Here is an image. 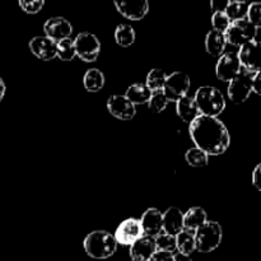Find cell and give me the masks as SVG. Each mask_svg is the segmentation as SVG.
<instances>
[{
  "label": "cell",
  "mask_w": 261,
  "mask_h": 261,
  "mask_svg": "<svg viewBox=\"0 0 261 261\" xmlns=\"http://www.w3.org/2000/svg\"><path fill=\"white\" fill-rule=\"evenodd\" d=\"M189 134L195 147L208 155L223 154L231 143L228 129L218 117L199 115L189 124Z\"/></svg>",
  "instance_id": "1"
},
{
  "label": "cell",
  "mask_w": 261,
  "mask_h": 261,
  "mask_svg": "<svg viewBox=\"0 0 261 261\" xmlns=\"http://www.w3.org/2000/svg\"><path fill=\"white\" fill-rule=\"evenodd\" d=\"M117 242L115 236L103 229H97L87 234L83 241L84 251L92 259L105 260L111 257L117 250Z\"/></svg>",
  "instance_id": "2"
},
{
  "label": "cell",
  "mask_w": 261,
  "mask_h": 261,
  "mask_svg": "<svg viewBox=\"0 0 261 261\" xmlns=\"http://www.w3.org/2000/svg\"><path fill=\"white\" fill-rule=\"evenodd\" d=\"M200 115L218 117L226 109V99L223 93L217 87L203 86L194 96Z\"/></svg>",
  "instance_id": "3"
},
{
  "label": "cell",
  "mask_w": 261,
  "mask_h": 261,
  "mask_svg": "<svg viewBox=\"0 0 261 261\" xmlns=\"http://www.w3.org/2000/svg\"><path fill=\"white\" fill-rule=\"evenodd\" d=\"M223 231L218 222L206 221L200 228L195 231L196 250L204 254L214 251L221 245Z\"/></svg>",
  "instance_id": "4"
},
{
  "label": "cell",
  "mask_w": 261,
  "mask_h": 261,
  "mask_svg": "<svg viewBox=\"0 0 261 261\" xmlns=\"http://www.w3.org/2000/svg\"><path fill=\"white\" fill-rule=\"evenodd\" d=\"M256 35L257 28L247 18L231 22L229 27L224 32L227 43L239 46V47L254 41L256 38Z\"/></svg>",
  "instance_id": "5"
},
{
  "label": "cell",
  "mask_w": 261,
  "mask_h": 261,
  "mask_svg": "<svg viewBox=\"0 0 261 261\" xmlns=\"http://www.w3.org/2000/svg\"><path fill=\"white\" fill-rule=\"evenodd\" d=\"M75 54L81 60L86 63H93L101 53V42L96 35L89 32H82L74 38Z\"/></svg>",
  "instance_id": "6"
},
{
  "label": "cell",
  "mask_w": 261,
  "mask_h": 261,
  "mask_svg": "<svg viewBox=\"0 0 261 261\" xmlns=\"http://www.w3.org/2000/svg\"><path fill=\"white\" fill-rule=\"evenodd\" d=\"M252 75L245 69H242L228 84V98L233 103H244L247 101L252 92Z\"/></svg>",
  "instance_id": "7"
},
{
  "label": "cell",
  "mask_w": 261,
  "mask_h": 261,
  "mask_svg": "<svg viewBox=\"0 0 261 261\" xmlns=\"http://www.w3.org/2000/svg\"><path fill=\"white\" fill-rule=\"evenodd\" d=\"M190 76L182 71H173L170 75H167L165 87H163V93L167 97L168 101H177L181 97L186 96L190 89Z\"/></svg>",
  "instance_id": "8"
},
{
  "label": "cell",
  "mask_w": 261,
  "mask_h": 261,
  "mask_svg": "<svg viewBox=\"0 0 261 261\" xmlns=\"http://www.w3.org/2000/svg\"><path fill=\"white\" fill-rule=\"evenodd\" d=\"M237 55L242 69L251 74L261 71V41L254 40L241 46Z\"/></svg>",
  "instance_id": "9"
},
{
  "label": "cell",
  "mask_w": 261,
  "mask_h": 261,
  "mask_svg": "<svg viewBox=\"0 0 261 261\" xmlns=\"http://www.w3.org/2000/svg\"><path fill=\"white\" fill-rule=\"evenodd\" d=\"M114 236L117 244L122 245V246H132L137 240H139L144 234H143V228L139 219L127 218L120 223Z\"/></svg>",
  "instance_id": "10"
},
{
  "label": "cell",
  "mask_w": 261,
  "mask_h": 261,
  "mask_svg": "<svg viewBox=\"0 0 261 261\" xmlns=\"http://www.w3.org/2000/svg\"><path fill=\"white\" fill-rule=\"evenodd\" d=\"M241 70V63L236 53H226L219 56L216 65V74L219 81L231 82Z\"/></svg>",
  "instance_id": "11"
},
{
  "label": "cell",
  "mask_w": 261,
  "mask_h": 261,
  "mask_svg": "<svg viewBox=\"0 0 261 261\" xmlns=\"http://www.w3.org/2000/svg\"><path fill=\"white\" fill-rule=\"evenodd\" d=\"M115 8L122 17L130 20H140L149 12L148 0H114Z\"/></svg>",
  "instance_id": "12"
},
{
  "label": "cell",
  "mask_w": 261,
  "mask_h": 261,
  "mask_svg": "<svg viewBox=\"0 0 261 261\" xmlns=\"http://www.w3.org/2000/svg\"><path fill=\"white\" fill-rule=\"evenodd\" d=\"M107 110L114 117L119 120H132L134 119L137 110L135 105H133L126 96L121 94H114L107 99Z\"/></svg>",
  "instance_id": "13"
},
{
  "label": "cell",
  "mask_w": 261,
  "mask_h": 261,
  "mask_svg": "<svg viewBox=\"0 0 261 261\" xmlns=\"http://www.w3.org/2000/svg\"><path fill=\"white\" fill-rule=\"evenodd\" d=\"M43 32L46 37L59 42L64 38L70 37L73 32V25L64 17H51L43 24Z\"/></svg>",
  "instance_id": "14"
},
{
  "label": "cell",
  "mask_w": 261,
  "mask_h": 261,
  "mask_svg": "<svg viewBox=\"0 0 261 261\" xmlns=\"http://www.w3.org/2000/svg\"><path fill=\"white\" fill-rule=\"evenodd\" d=\"M30 50L40 60L50 61L56 58V42L46 36H36L28 43Z\"/></svg>",
  "instance_id": "15"
},
{
  "label": "cell",
  "mask_w": 261,
  "mask_h": 261,
  "mask_svg": "<svg viewBox=\"0 0 261 261\" xmlns=\"http://www.w3.org/2000/svg\"><path fill=\"white\" fill-rule=\"evenodd\" d=\"M140 224L144 236L157 237L163 232V213L157 208L147 209L140 218Z\"/></svg>",
  "instance_id": "16"
},
{
  "label": "cell",
  "mask_w": 261,
  "mask_h": 261,
  "mask_svg": "<svg viewBox=\"0 0 261 261\" xmlns=\"http://www.w3.org/2000/svg\"><path fill=\"white\" fill-rule=\"evenodd\" d=\"M157 251L155 239L150 236H142L130 246L129 255L133 261H148Z\"/></svg>",
  "instance_id": "17"
},
{
  "label": "cell",
  "mask_w": 261,
  "mask_h": 261,
  "mask_svg": "<svg viewBox=\"0 0 261 261\" xmlns=\"http://www.w3.org/2000/svg\"><path fill=\"white\" fill-rule=\"evenodd\" d=\"M184 229V213L181 209L171 206L163 213V232L177 236Z\"/></svg>",
  "instance_id": "18"
},
{
  "label": "cell",
  "mask_w": 261,
  "mask_h": 261,
  "mask_svg": "<svg viewBox=\"0 0 261 261\" xmlns=\"http://www.w3.org/2000/svg\"><path fill=\"white\" fill-rule=\"evenodd\" d=\"M176 111H177L178 117L182 121L189 122V124L200 115L195 99H194V97L189 96V94L181 97L180 99L176 101Z\"/></svg>",
  "instance_id": "19"
},
{
  "label": "cell",
  "mask_w": 261,
  "mask_h": 261,
  "mask_svg": "<svg viewBox=\"0 0 261 261\" xmlns=\"http://www.w3.org/2000/svg\"><path fill=\"white\" fill-rule=\"evenodd\" d=\"M227 41L226 36L223 32L212 30L209 31L205 37V50L206 53L211 54L212 56H221L223 55L226 50Z\"/></svg>",
  "instance_id": "20"
},
{
  "label": "cell",
  "mask_w": 261,
  "mask_h": 261,
  "mask_svg": "<svg viewBox=\"0 0 261 261\" xmlns=\"http://www.w3.org/2000/svg\"><path fill=\"white\" fill-rule=\"evenodd\" d=\"M208 221L206 212L201 206H193L184 213V228L195 232Z\"/></svg>",
  "instance_id": "21"
},
{
  "label": "cell",
  "mask_w": 261,
  "mask_h": 261,
  "mask_svg": "<svg viewBox=\"0 0 261 261\" xmlns=\"http://www.w3.org/2000/svg\"><path fill=\"white\" fill-rule=\"evenodd\" d=\"M125 96H126V98L129 99L133 105L137 106V105L148 103L150 97H152V91H150L145 84L135 83L132 84V86L126 89Z\"/></svg>",
  "instance_id": "22"
},
{
  "label": "cell",
  "mask_w": 261,
  "mask_h": 261,
  "mask_svg": "<svg viewBox=\"0 0 261 261\" xmlns=\"http://www.w3.org/2000/svg\"><path fill=\"white\" fill-rule=\"evenodd\" d=\"M84 88L88 92L96 93L99 92L105 86V75L99 69H88L83 76Z\"/></svg>",
  "instance_id": "23"
},
{
  "label": "cell",
  "mask_w": 261,
  "mask_h": 261,
  "mask_svg": "<svg viewBox=\"0 0 261 261\" xmlns=\"http://www.w3.org/2000/svg\"><path fill=\"white\" fill-rule=\"evenodd\" d=\"M176 245H177L178 252L185 255H191L196 250L195 232L184 228L182 231L176 236Z\"/></svg>",
  "instance_id": "24"
},
{
  "label": "cell",
  "mask_w": 261,
  "mask_h": 261,
  "mask_svg": "<svg viewBox=\"0 0 261 261\" xmlns=\"http://www.w3.org/2000/svg\"><path fill=\"white\" fill-rule=\"evenodd\" d=\"M115 41L122 47H129L135 42V31L130 24H119L115 30Z\"/></svg>",
  "instance_id": "25"
},
{
  "label": "cell",
  "mask_w": 261,
  "mask_h": 261,
  "mask_svg": "<svg viewBox=\"0 0 261 261\" xmlns=\"http://www.w3.org/2000/svg\"><path fill=\"white\" fill-rule=\"evenodd\" d=\"M166 79H167V74H166L165 70H162V69H152L148 73L147 79H145V86L152 92L163 91Z\"/></svg>",
  "instance_id": "26"
},
{
  "label": "cell",
  "mask_w": 261,
  "mask_h": 261,
  "mask_svg": "<svg viewBox=\"0 0 261 261\" xmlns=\"http://www.w3.org/2000/svg\"><path fill=\"white\" fill-rule=\"evenodd\" d=\"M56 56L63 61H71L76 56L74 40L70 37L56 42Z\"/></svg>",
  "instance_id": "27"
},
{
  "label": "cell",
  "mask_w": 261,
  "mask_h": 261,
  "mask_svg": "<svg viewBox=\"0 0 261 261\" xmlns=\"http://www.w3.org/2000/svg\"><path fill=\"white\" fill-rule=\"evenodd\" d=\"M185 160L188 162V165H190L191 167H205L208 165L209 161V155L206 154L205 152H203L201 149H199L198 147L190 148V149L186 152L185 154Z\"/></svg>",
  "instance_id": "28"
},
{
  "label": "cell",
  "mask_w": 261,
  "mask_h": 261,
  "mask_svg": "<svg viewBox=\"0 0 261 261\" xmlns=\"http://www.w3.org/2000/svg\"><path fill=\"white\" fill-rule=\"evenodd\" d=\"M224 12H226L227 17L231 19V22H233V20H239V19H245V18H247L249 4H247V3L231 2Z\"/></svg>",
  "instance_id": "29"
},
{
  "label": "cell",
  "mask_w": 261,
  "mask_h": 261,
  "mask_svg": "<svg viewBox=\"0 0 261 261\" xmlns=\"http://www.w3.org/2000/svg\"><path fill=\"white\" fill-rule=\"evenodd\" d=\"M155 239V245H157V250L160 251H167V252H175L177 250V245H176V236L168 234L166 232H161Z\"/></svg>",
  "instance_id": "30"
},
{
  "label": "cell",
  "mask_w": 261,
  "mask_h": 261,
  "mask_svg": "<svg viewBox=\"0 0 261 261\" xmlns=\"http://www.w3.org/2000/svg\"><path fill=\"white\" fill-rule=\"evenodd\" d=\"M167 97L165 96L163 91L158 92H152V97H150L149 102H148V107L152 112L154 114H161L162 111H165L166 107L168 105Z\"/></svg>",
  "instance_id": "31"
},
{
  "label": "cell",
  "mask_w": 261,
  "mask_h": 261,
  "mask_svg": "<svg viewBox=\"0 0 261 261\" xmlns=\"http://www.w3.org/2000/svg\"><path fill=\"white\" fill-rule=\"evenodd\" d=\"M231 24V19L227 17L226 12H214L212 15V25L213 30L219 31V32H226L227 28Z\"/></svg>",
  "instance_id": "32"
},
{
  "label": "cell",
  "mask_w": 261,
  "mask_h": 261,
  "mask_svg": "<svg viewBox=\"0 0 261 261\" xmlns=\"http://www.w3.org/2000/svg\"><path fill=\"white\" fill-rule=\"evenodd\" d=\"M18 4L23 12L28 14H37L45 5V0H18Z\"/></svg>",
  "instance_id": "33"
},
{
  "label": "cell",
  "mask_w": 261,
  "mask_h": 261,
  "mask_svg": "<svg viewBox=\"0 0 261 261\" xmlns=\"http://www.w3.org/2000/svg\"><path fill=\"white\" fill-rule=\"evenodd\" d=\"M247 19L256 28H261V2H254L249 5Z\"/></svg>",
  "instance_id": "34"
},
{
  "label": "cell",
  "mask_w": 261,
  "mask_h": 261,
  "mask_svg": "<svg viewBox=\"0 0 261 261\" xmlns=\"http://www.w3.org/2000/svg\"><path fill=\"white\" fill-rule=\"evenodd\" d=\"M148 261H173V254L172 252L160 251V250H157Z\"/></svg>",
  "instance_id": "35"
},
{
  "label": "cell",
  "mask_w": 261,
  "mask_h": 261,
  "mask_svg": "<svg viewBox=\"0 0 261 261\" xmlns=\"http://www.w3.org/2000/svg\"><path fill=\"white\" fill-rule=\"evenodd\" d=\"M232 0H211V8L213 12H224Z\"/></svg>",
  "instance_id": "36"
},
{
  "label": "cell",
  "mask_w": 261,
  "mask_h": 261,
  "mask_svg": "<svg viewBox=\"0 0 261 261\" xmlns=\"http://www.w3.org/2000/svg\"><path fill=\"white\" fill-rule=\"evenodd\" d=\"M252 184L257 190L261 191V162L255 167L254 172H252Z\"/></svg>",
  "instance_id": "37"
},
{
  "label": "cell",
  "mask_w": 261,
  "mask_h": 261,
  "mask_svg": "<svg viewBox=\"0 0 261 261\" xmlns=\"http://www.w3.org/2000/svg\"><path fill=\"white\" fill-rule=\"evenodd\" d=\"M252 92L261 96V71H257L252 75Z\"/></svg>",
  "instance_id": "38"
},
{
  "label": "cell",
  "mask_w": 261,
  "mask_h": 261,
  "mask_svg": "<svg viewBox=\"0 0 261 261\" xmlns=\"http://www.w3.org/2000/svg\"><path fill=\"white\" fill-rule=\"evenodd\" d=\"M173 261H193V259H191V255L177 252V254H173Z\"/></svg>",
  "instance_id": "39"
},
{
  "label": "cell",
  "mask_w": 261,
  "mask_h": 261,
  "mask_svg": "<svg viewBox=\"0 0 261 261\" xmlns=\"http://www.w3.org/2000/svg\"><path fill=\"white\" fill-rule=\"evenodd\" d=\"M5 83H4V81H3V78L2 76H0V102L3 101V98H4V96H5Z\"/></svg>",
  "instance_id": "40"
},
{
  "label": "cell",
  "mask_w": 261,
  "mask_h": 261,
  "mask_svg": "<svg viewBox=\"0 0 261 261\" xmlns=\"http://www.w3.org/2000/svg\"><path fill=\"white\" fill-rule=\"evenodd\" d=\"M232 2H237V3H246L247 0H232Z\"/></svg>",
  "instance_id": "41"
}]
</instances>
